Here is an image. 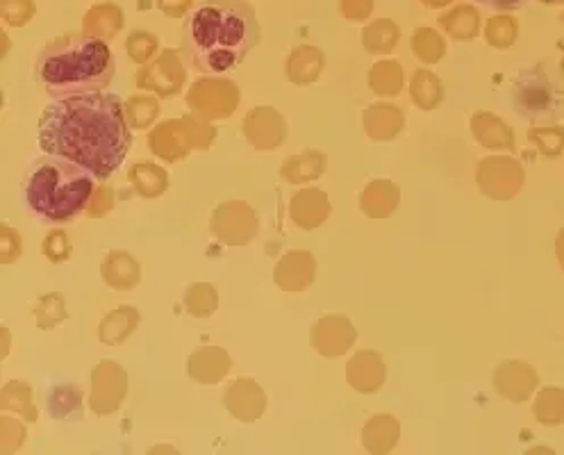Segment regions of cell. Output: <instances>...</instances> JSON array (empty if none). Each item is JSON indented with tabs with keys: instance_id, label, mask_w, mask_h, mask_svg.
Here are the masks:
<instances>
[{
	"instance_id": "6da1fadb",
	"label": "cell",
	"mask_w": 564,
	"mask_h": 455,
	"mask_svg": "<svg viewBox=\"0 0 564 455\" xmlns=\"http://www.w3.org/2000/svg\"><path fill=\"white\" fill-rule=\"evenodd\" d=\"M39 146L48 155L89 169L96 178H110L132 146L126 107L116 94H87L53 101L39 119Z\"/></svg>"
},
{
	"instance_id": "7a4b0ae2",
	"label": "cell",
	"mask_w": 564,
	"mask_h": 455,
	"mask_svg": "<svg viewBox=\"0 0 564 455\" xmlns=\"http://www.w3.org/2000/svg\"><path fill=\"white\" fill-rule=\"evenodd\" d=\"M257 44L260 23L246 0H205L182 23L180 53L205 76L235 71Z\"/></svg>"
},
{
	"instance_id": "3957f363",
	"label": "cell",
	"mask_w": 564,
	"mask_h": 455,
	"mask_svg": "<svg viewBox=\"0 0 564 455\" xmlns=\"http://www.w3.org/2000/svg\"><path fill=\"white\" fill-rule=\"evenodd\" d=\"M37 78L53 101L98 94L110 85L116 60L107 41L89 35H64L41 48Z\"/></svg>"
},
{
	"instance_id": "277c9868",
	"label": "cell",
	"mask_w": 564,
	"mask_h": 455,
	"mask_svg": "<svg viewBox=\"0 0 564 455\" xmlns=\"http://www.w3.org/2000/svg\"><path fill=\"white\" fill-rule=\"evenodd\" d=\"M96 189V176L60 155H44L32 162L26 176V201L39 219L66 223L87 208Z\"/></svg>"
},
{
	"instance_id": "5b68a950",
	"label": "cell",
	"mask_w": 564,
	"mask_h": 455,
	"mask_svg": "<svg viewBox=\"0 0 564 455\" xmlns=\"http://www.w3.org/2000/svg\"><path fill=\"white\" fill-rule=\"evenodd\" d=\"M512 105L528 121H553L564 110V98L542 69L521 71L512 85Z\"/></svg>"
},
{
	"instance_id": "8992f818",
	"label": "cell",
	"mask_w": 564,
	"mask_h": 455,
	"mask_svg": "<svg viewBox=\"0 0 564 455\" xmlns=\"http://www.w3.org/2000/svg\"><path fill=\"white\" fill-rule=\"evenodd\" d=\"M480 189L496 201H508L524 185V169L512 157H487L478 167Z\"/></svg>"
},
{
	"instance_id": "52a82bcc",
	"label": "cell",
	"mask_w": 564,
	"mask_h": 455,
	"mask_svg": "<svg viewBox=\"0 0 564 455\" xmlns=\"http://www.w3.org/2000/svg\"><path fill=\"white\" fill-rule=\"evenodd\" d=\"M537 374L535 369L530 367L526 362L512 360V362H503L494 374V385L505 399H510L514 403L526 401L530 394L535 392L537 387Z\"/></svg>"
},
{
	"instance_id": "ba28073f",
	"label": "cell",
	"mask_w": 564,
	"mask_h": 455,
	"mask_svg": "<svg viewBox=\"0 0 564 455\" xmlns=\"http://www.w3.org/2000/svg\"><path fill=\"white\" fill-rule=\"evenodd\" d=\"M312 339L319 353L335 358V355L346 353L348 346L355 342V328L344 317H328L314 326Z\"/></svg>"
},
{
	"instance_id": "9c48e42d",
	"label": "cell",
	"mask_w": 564,
	"mask_h": 455,
	"mask_svg": "<svg viewBox=\"0 0 564 455\" xmlns=\"http://www.w3.org/2000/svg\"><path fill=\"white\" fill-rule=\"evenodd\" d=\"M346 378L358 392H376L385 383V362L378 353L362 351L348 364Z\"/></svg>"
},
{
	"instance_id": "30bf717a",
	"label": "cell",
	"mask_w": 564,
	"mask_h": 455,
	"mask_svg": "<svg viewBox=\"0 0 564 455\" xmlns=\"http://www.w3.org/2000/svg\"><path fill=\"white\" fill-rule=\"evenodd\" d=\"M330 212L328 196L319 192V189H308L301 192L292 203V217L301 228H317L326 221Z\"/></svg>"
},
{
	"instance_id": "8fae6325",
	"label": "cell",
	"mask_w": 564,
	"mask_h": 455,
	"mask_svg": "<svg viewBox=\"0 0 564 455\" xmlns=\"http://www.w3.org/2000/svg\"><path fill=\"white\" fill-rule=\"evenodd\" d=\"M471 132L485 148H496V151L514 148V132L492 114H476L471 119Z\"/></svg>"
},
{
	"instance_id": "7c38bea8",
	"label": "cell",
	"mask_w": 564,
	"mask_h": 455,
	"mask_svg": "<svg viewBox=\"0 0 564 455\" xmlns=\"http://www.w3.org/2000/svg\"><path fill=\"white\" fill-rule=\"evenodd\" d=\"M405 123L403 112L394 105H373L364 112V130L373 139H392L401 132Z\"/></svg>"
},
{
	"instance_id": "4fadbf2b",
	"label": "cell",
	"mask_w": 564,
	"mask_h": 455,
	"mask_svg": "<svg viewBox=\"0 0 564 455\" xmlns=\"http://www.w3.org/2000/svg\"><path fill=\"white\" fill-rule=\"evenodd\" d=\"M398 203V189L389 180H376L364 189L362 210L371 217H387Z\"/></svg>"
},
{
	"instance_id": "5bb4252c",
	"label": "cell",
	"mask_w": 564,
	"mask_h": 455,
	"mask_svg": "<svg viewBox=\"0 0 564 455\" xmlns=\"http://www.w3.org/2000/svg\"><path fill=\"white\" fill-rule=\"evenodd\" d=\"M364 446L373 453L389 451L396 444L398 437V424L394 417L389 415H378L373 417L367 426H364Z\"/></svg>"
},
{
	"instance_id": "9a60e30c",
	"label": "cell",
	"mask_w": 564,
	"mask_h": 455,
	"mask_svg": "<svg viewBox=\"0 0 564 455\" xmlns=\"http://www.w3.org/2000/svg\"><path fill=\"white\" fill-rule=\"evenodd\" d=\"M103 278L112 287H132L139 280V267L128 253H110L103 262Z\"/></svg>"
},
{
	"instance_id": "2e32d148",
	"label": "cell",
	"mask_w": 564,
	"mask_h": 455,
	"mask_svg": "<svg viewBox=\"0 0 564 455\" xmlns=\"http://www.w3.org/2000/svg\"><path fill=\"white\" fill-rule=\"evenodd\" d=\"M533 410L542 426H560L564 421V392L558 387H546L537 394Z\"/></svg>"
},
{
	"instance_id": "e0dca14e",
	"label": "cell",
	"mask_w": 564,
	"mask_h": 455,
	"mask_svg": "<svg viewBox=\"0 0 564 455\" xmlns=\"http://www.w3.org/2000/svg\"><path fill=\"white\" fill-rule=\"evenodd\" d=\"M444 98L442 82L435 76H430L428 71H417V76L412 80V101L417 103L421 110H433V107Z\"/></svg>"
},
{
	"instance_id": "ac0fdd59",
	"label": "cell",
	"mask_w": 564,
	"mask_h": 455,
	"mask_svg": "<svg viewBox=\"0 0 564 455\" xmlns=\"http://www.w3.org/2000/svg\"><path fill=\"white\" fill-rule=\"evenodd\" d=\"M323 169H326V157L319 153H305L301 157H289L282 173L292 182H305L321 176Z\"/></svg>"
},
{
	"instance_id": "d6986e66",
	"label": "cell",
	"mask_w": 564,
	"mask_h": 455,
	"mask_svg": "<svg viewBox=\"0 0 564 455\" xmlns=\"http://www.w3.org/2000/svg\"><path fill=\"white\" fill-rule=\"evenodd\" d=\"M528 139L537 146V151L546 157H558L564 151V130L555 126L533 128L528 132Z\"/></svg>"
},
{
	"instance_id": "ffe728a7",
	"label": "cell",
	"mask_w": 564,
	"mask_h": 455,
	"mask_svg": "<svg viewBox=\"0 0 564 455\" xmlns=\"http://www.w3.org/2000/svg\"><path fill=\"white\" fill-rule=\"evenodd\" d=\"M401 71H398L396 64H378L373 69L371 76V87L376 89V94L380 96H396L398 89H401Z\"/></svg>"
},
{
	"instance_id": "44dd1931",
	"label": "cell",
	"mask_w": 564,
	"mask_h": 455,
	"mask_svg": "<svg viewBox=\"0 0 564 455\" xmlns=\"http://www.w3.org/2000/svg\"><path fill=\"white\" fill-rule=\"evenodd\" d=\"M414 51L419 53L421 60L437 62L444 53V44H442V39L433 35L430 30H417L414 32Z\"/></svg>"
},
{
	"instance_id": "7402d4cb",
	"label": "cell",
	"mask_w": 564,
	"mask_h": 455,
	"mask_svg": "<svg viewBox=\"0 0 564 455\" xmlns=\"http://www.w3.org/2000/svg\"><path fill=\"white\" fill-rule=\"evenodd\" d=\"M487 39H489V44L501 46V48L514 44V39H517V23L508 19V16H499V19H494L492 23H489Z\"/></svg>"
},
{
	"instance_id": "603a6c76",
	"label": "cell",
	"mask_w": 564,
	"mask_h": 455,
	"mask_svg": "<svg viewBox=\"0 0 564 455\" xmlns=\"http://www.w3.org/2000/svg\"><path fill=\"white\" fill-rule=\"evenodd\" d=\"M476 3L494 7V10H519L526 5V0H476Z\"/></svg>"
},
{
	"instance_id": "cb8c5ba5",
	"label": "cell",
	"mask_w": 564,
	"mask_h": 455,
	"mask_svg": "<svg viewBox=\"0 0 564 455\" xmlns=\"http://www.w3.org/2000/svg\"><path fill=\"white\" fill-rule=\"evenodd\" d=\"M555 253H558V260H560L562 269H564V228L560 230L558 239H555Z\"/></svg>"
},
{
	"instance_id": "d4e9b609",
	"label": "cell",
	"mask_w": 564,
	"mask_h": 455,
	"mask_svg": "<svg viewBox=\"0 0 564 455\" xmlns=\"http://www.w3.org/2000/svg\"><path fill=\"white\" fill-rule=\"evenodd\" d=\"M539 3H544V5H560V3H564V0H539Z\"/></svg>"
},
{
	"instance_id": "484cf974",
	"label": "cell",
	"mask_w": 564,
	"mask_h": 455,
	"mask_svg": "<svg viewBox=\"0 0 564 455\" xmlns=\"http://www.w3.org/2000/svg\"><path fill=\"white\" fill-rule=\"evenodd\" d=\"M562 76H564V60H562Z\"/></svg>"
},
{
	"instance_id": "4316f807",
	"label": "cell",
	"mask_w": 564,
	"mask_h": 455,
	"mask_svg": "<svg viewBox=\"0 0 564 455\" xmlns=\"http://www.w3.org/2000/svg\"><path fill=\"white\" fill-rule=\"evenodd\" d=\"M562 19H564V16H562Z\"/></svg>"
}]
</instances>
